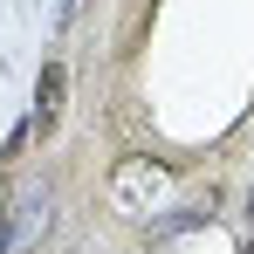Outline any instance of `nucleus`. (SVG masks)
<instances>
[{
    "label": "nucleus",
    "instance_id": "f257e3e1",
    "mask_svg": "<svg viewBox=\"0 0 254 254\" xmlns=\"http://www.w3.org/2000/svg\"><path fill=\"white\" fill-rule=\"evenodd\" d=\"M35 103H42V117H55V103H62V69H42V89H35Z\"/></svg>",
    "mask_w": 254,
    "mask_h": 254
},
{
    "label": "nucleus",
    "instance_id": "f03ea898",
    "mask_svg": "<svg viewBox=\"0 0 254 254\" xmlns=\"http://www.w3.org/2000/svg\"><path fill=\"white\" fill-rule=\"evenodd\" d=\"M0 254H7V220H0Z\"/></svg>",
    "mask_w": 254,
    "mask_h": 254
}]
</instances>
